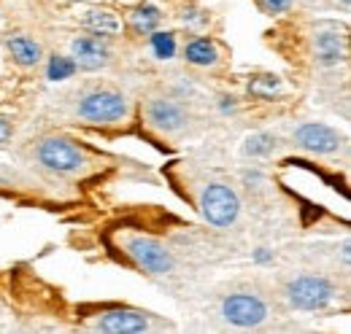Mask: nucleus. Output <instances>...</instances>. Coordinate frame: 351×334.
Listing matches in <instances>:
<instances>
[{
	"mask_svg": "<svg viewBox=\"0 0 351 334\" xmlns=\"http://www.w3.org/2000/svg\"><path fill=\"white\" fill-rule=\"evenodd\" d=\"M257 5H260V11L265 14H284V11H289L292 8V0H257Z\"/></svg>",
	"mask_w": 351,
	"mask_h": 334,
	"instance_id": "20",
	"label": "nucleus"
},
{
	"mask_svg": "<svg viewBox=\"0 0 351 334\" xmlns=\"http://www.w3.org/2000/svg\"><path fill=\"white\" fill-rule=\"evenodd\" d=\"M152 36V49L157 60H173L176 54V36L173 33H149Z\"/></svg>",
	"mask_w": 351,
	"mask_h": 334,
	"instance_id": "18",
	"label": "nucleus"
},
{
	"mask_svg": "<svg viewBox=\"0 0 351 334\" xmlns=\"http://www.w3.org/2000/svg\"><path fill=\"white\" fill-rule=\"evenodd\" d=\"M143 114H146V122H149L152 129L165 132V135L181 132L186 127V122H189L186 108L181 103L171 100V97H154V100H149L146 108H143Z\"/></svg>",
	"mask_w": 351,
	"mask_h": 334,
	"instance_id": "9",
	"label": "nucleus"
},
{
	"mask_svg": "<svg viewBox=\"0 0 351 334\" xmlns=\"http://www.w3.org/2000/svg\"><path fill=\"white\" fill-rule=\"evenodd\" d=\"M79 22L87 27L92 36H100V38H111V36H117V33L122 30L119 16H117L114 11H108V8H97V5L84 8V11L79 14Z\"/></svg>",
	"mask_w": 351,
	"mask_h": 334,
	"instance_id": "12",
	"label": "nucleus"
},
{
	"mask_svg": "<svg viewBox=\"0 0 351 334\" xmlns=\"http://www.w3.org/2000/svg\"><path fill=\"white\" fill-rule=\"evenodd\" d=\"M92 329L108 334H141L149 332V316L143 310H135L128 305H111L95 313Z\"/></svg>",
	"mask_w": 351,
	"mask_h": 334,
	"instance_id": "7",
	"label": "nucleus"
},
{
	"mask_svg": "<svg viewBox=\"0 0 351 334\" xmlns=\"http://www.w3.org/2000/svg\"><path fill=\"white\" fill-rule=\"evenodd\" d=\"M160 22H162V11L157 5H152V3H141V5L128 11V25H130V30L135 36L154 33L160 27Z\"/></svg>",
	"mask_w": 351,
	"mask_h": 334,
	"instance_id": "15",
	"label": "nucleus"
},
{
	"mask_svg": "<svg viewBox=\"0 0 351 334\" xmlns=\"http://www.w3.org/2000/svg\"><path fill=\"white\" fill-rule=\"evenodd\" d=\"M184 60L195 68H214V65H219L221 51L214 38H195V41L186 43Z\"/></svg>",
	"mask_w": 351,
	"mask_h": 334,
	"instance_id": "14",
	"label": "nucleus"
},
{
	"mask_svg": "<svg viewBox=\"0 0 351 334\" xmlns=\"http://www.w3.org/2000/svg\"><path fill=\"white\" fill-rule=\"evenodd\" d=\"M341 3H343V5H349V3H351V0H341Z\"/></svg>",
	"mask_w": 351,
	"mask_h": 334,
	"instance_id": "22",
	"label": "nucleus"
},
{
	"mask_svg": "<svg viewBox=\"0 0 351 334\" xmlns=\"http://www.w3.org/2000/svg\"><path fill=\"white\" fill-rule=\"evenodd\" d=\"M76 62H73V57H60V54H54L51 60H49V68H46V76L51 79V81H65V79H71L73 73H76Z\"/></svg>",
	"mask_w": 351,
	"mask_h": 334,
	"instance_id": "17",
	"label": "nucleus"
},
{
	"mask_svg": "<svg viewBox=\"0 0 351 334\" xmlns=\"http://www.w3.org/2000/svg\"><path fill=\"white\" fill-rule=\"evenodd\" d=\"M292 138H295V146H298V149H303L308 154H319V157L335 154V151H341L343 143H346L338 129H332V127H327V125H319V122H306V125H300L295 129Z\"/></svg>",
	"mask_w": 351,
	"mask_h": 334,
	"instance_id": "8",
	"label": "nucleus"
},
{
	"mask_svg": "<svg viewBox=\"0 0 351 334\" xmlns=\"http://www.w3.org/2000/svg\"><path fill=\"white\" fill-rule=\"evenodd\" d=\"M200 213L211 227L227 229L241 216V200L227 183L214 181V183H206V189L200 192Z\"/></svg>",
	"mask_w": 351,
	"mask_h": 334,
	"instance_id": "4",
	"label": "nucleus"
},
{
	"mask_svg": "<svg viewBox=\"0 0 351 334\" xmlns=\"http://www.w3.org/2000/svg\"><path fill=\"white\" fill-rule=\"evenodd\" d=\"M76 116L87 125H122L130 116V100L117 89H92L79 100Z\"/></svg>",
	"mask_w": 351,
	"mask_h": 334,
	"instance_id": "2",
	"label": "nucleus"
},
{
	"mask_svg": "<svg viewBox=\"0 0 351 334\" xmlns=\"http://www.w3.org/2000/svg\"><path fill=\"white\" fill-rule=\"evenodd\" d=\"M36 159L44 170L54 172V175H76V172H84L89 165L84 149L76 140L62 138V135L41 138L36 146Z\"/></svg>",
	"mask_w": 351,
	"mask_h": 334,
	"instance_id": "1",
	"label": "nucleus"
},
{
	"mask_svg": "<svg viewBox=\"0 0 351 334\" xmlns=\"http://www.w3.org/2000/svg\"><path fill=\"white\" fill-rule=\"evenodd\" d=\"M5 49H8V54L14 57V62L22 65V68H33V65H38L41 57H44L41 43L36 41V38H30V36H25V33H11V36L5 38Z\"/></svg>",
	"mask_w": 351,
	"mask_h": 334,
	"instance_id": "13",
	"label": "nucleus"
},
{
	"mask_svg": "<svg viewBox=\"0 0 351 334\" xmlns=\"http://www.w3.org/2000/svg\"><path fill=\"white\" fill-rule=\"evenodd\" d=\"M221 316L224 321H230L232 326H241V329H257L263 326L270 316L267 305H265L263 296L249 292H238L224 296L221 302Z\"/></svg>",
	"mask_w": 351,
	"mask_h": 334,
	"instance_id": "5",
	"label": "nucleus"
},
{
	"mask_svg": "<svg viewBox=\"0 0 351 334\" xmlns=\"http://www.w3.org/2000/svg\"><path fill=\"white\" fill-rule=\"evenodd\" d=\"M125 248H128V256H130L132 261H135L143 272H149V275H168V272H173V267H176L173 253H171L168 246H162V243L154 240V237L135 235V237H130V240L125 243Z\"/></svg>",
	"mask_w": 351,
	"mask_h": 334,
	"instance_id": "6",
	"label": "nucleus"
},
{
	"mask_svg": "<svg viewBox=\"0 0 351 334\" xmlns=\"http://www.w3.org/2000/svg\"><path fill=\"white\" fill-rule=\"evenodd\" d=\"M284 296L298 310H324L338 299V289L322 275H300L287 283Z\"/></svg>",
	"mask_w": 351,
	"mask_h": 334,
	"instance_id": "3",
	"label": "nucleus"
},
{
	"mask_svg": "<svg viewBox=\"0 0 351 334\" xmlns=\"http://www.w3.org/2000/svg\"><path fill=\"white\" fill-rule=\"evenodd\" d=\"M11 132H14V127H11V122L5 119V116H0V146L11 138Z\"/></svg>",
	"mask_w": 351,
	"mask_h": 334,
	"instance_id": "21",
	"label": "nucleus"
},
{
	"mask_svg": "<svg viewBox=\"0 0 351 334\" xmlns=\"http://www.w3.org/2000/svg\"><path fill=\"white\" fill-rule=\"evenodd\" d=\"M73 62L82 65L84 70H97L111 62V49L100 36H84L73 41Z\"/></svg>",
	"mask_w": 351,
	"mask_h": 334,
	"instance_id": "11",
	"label": "nucleus"
},
{
	"mask_svg": "<svg viewBox=\"0 0 351 334\" xmlns=\"http://www.w3.org/2000/svg\"><path fill=\"white\" fill-rule=\"evenodd\" d=\"M273 149H276V140H273L270 135H265V132L252 135V138L246 140V146H243V151H246L249 157H267Z\"/></svg>",
	"mask_w": 351,
	"mask_h": 334,
	"instance_id": "19",
	"label": "nucleus"
},
{
	"mask_svg": "<svg viewBox=\"0 0 351 334\" xmlns=\"http://www.w3.org/2000/svg\"><path fill=\"white\" fill-rule=\"evenodd\" d=\"M349 57V46H346V36L335 33V30H322L313 38V60L316 65L332 68L338 62H346Z\"/></svg>",
	"mask_w": 351,
	"mask_h": 334,
	"instance_id": "10",
	"label": "nucleus"
},
{
	"mask_svg": "<svg viewBox=\"0 0 351 334\" xmlns=\"http://www.w3.org/2000/svg\"><path fill=\"white\" fill-rule=\"evenodd\" d=\"M284 86H281V79L278 76H257L249 81V94L260 97V100H276L281 97Z\"/></svg>",
	"mask_w": 351,
	"mask_h": 334,
	"instance_id": "16",
	"label": "nucleus"
}]
</instances>
